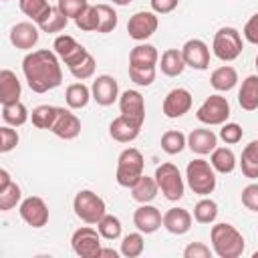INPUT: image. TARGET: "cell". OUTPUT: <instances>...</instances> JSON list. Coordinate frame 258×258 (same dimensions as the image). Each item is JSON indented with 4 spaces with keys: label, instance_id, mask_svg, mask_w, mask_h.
<instances>
[{
    "label": "cell",
    "instance_id": "37",
    "mask_svg": "<svg viewBox=\"0 0 258 258\" xmlns=\"http://www.w3.org/2000/svg\"><path fill=\"white\" fill-rule=\"evenodd\" d=\"M97 16H99V24H97V32L101 34H107V32H113L117 28V12L113 10V6L109 4H97Z\"/></svg>",
    "mask_w": 258,
    "mask_h": 258
},
{
    "label": "cell",
    "instance_id": "10",
    "mask_svg": "<svg viewBox=\"0 0 258 258\" xmlns=\"http://www.w3.org/2000/svg\"><path fill=\"white\" fill-rule=\"evenodd\" d=\"M159 26V20H157V14L153 10H141V12H135L129 22H127V32L133 40L141 42V40H147L149 36H153V32L157 30Z\"/></svg>",
    "mask_w": 258,
    "mask_h": 258
},
{
    "label": "cell",
    "instance_id": "51",
    "mask_svg": "<svg viewBox=\"0 0 258 258\" xmlns=\"http://www.w3.org/2000/svg\"><path fill=\"white\" fill-rule=\"evenodd\" d=\"M149 2H151V10L155 14H169L179 4V0H149Z\"/></svg>",
    "mask_w": 258,
    "mask_h": 258
},
{
    "label": "cell",
    "instance_id": "24",
    "mask_svg": "<svg viewBox=\"0 0 258 258\" xmlns=\"http://www.w3.org/2000/svg\"><path fill=\"white\" fill-rule=\"evenodd\" d=\"M238 103L244 111L258 109V75H248L238 91Z\"/></svg>",
    "mask_w": 258,
    "mask_h": 258
},
{
    "label": "cell",
    "instance_id": "27",
    "mask_svg": "<svg viewBox=\"0 0 258 258\" xmlns=\"http://www.w3.org/2000/svg\"><path fill=\"white\" fill-rule=\"evenodd\" d=\"M236 83H238V73H236V69L230 67V64L218 67V69L212 73V77H210V85H212L218 93H226V91L234 89Z\"/></svg>",
    "mask_w": 258,
    "mask_h": 258
},
{
    "label": "cell",
    "instance_id": "1",
    "mask_svg": "<svg viewBox=\"0 0 258 258\" xmlns=\"http://www.w3.org/2000/svg\"><path fill=\"white\" fill-rule=\"evenodd\" d=\"M22 73L28 87L34 93L52 91L62 83L60 58L54 50H48V48L28 52L22 60Z\"/></svg>",
    "mask_w": 258,
    "mask_h": 258
},
{
    "label": "cell",
    "instance_id": "22",
    "mask_svg": "<svg viewBox=\"0 0 258 258\" xmlns=\"http://www.w3.org/2000/svg\"><path fill=\"white\" fill-rule=\"evenodd\" d=\"M163 228L169 234L181 236V234L189 232V228H191V214L183 208H169L163 214Z\"/></svg>",
    "mask_w": 258,
    "mask_h": 258
},
{
    "label": "cell",
    "instance_id": "20",
    "mask_svg": "<svg viewBox=\"0 0 258 258\" xmlns=\"http://www.w3.org/2000/svg\"><path fill=\"white\" fill-rule=\"evenodd\" d=\"M141 127H143V125H139L137 121H133V119H129V117H125V115H119V117H115V119L111 121V125H109V135H111L115 141H119V143H131V141H135V139L139 137Z\"/></svg>",
    "mask_w": 258,
    "mask_h": 258
},
{
    "label": "cell",
    "instance_id": "17",
    "mask_svg": "<svg viewBox=\"0 0 258 258\" xmlns=\"http://www.w3.org/2000/svg\"><path fill=\"white\" fill-rule=\"evenodd\" d=\"M133 224L139 232L153 234L163 226V216H161L159 208H155L151 204H141L133 214Z\"/></svg>",
    "mask_w": 258,
    "mask_h": 258
},
{
    "label": "cell",
    "instance_id": "30",
    "mask_svg": "<svg viewBox=\"0 0 258 258\" xmlns=\"http://www.w3.org/2000/svg\"><path fill=\"white\" fill-rule=\"evenodd\" d=\"M30 113L26 109V105L22 101H14V103H6L2 105V119L6 125H12V127H20L28 121Z\"/></svg>",
    "mask_w": 258,
    "mask_h": 258
},
{
    "label": "cell",
    "instance_id": "14",
    "mask_svg": "<svg viewBox=\"0 0 258 258\" xmlns=\"http://www.w3.org/2000/svg\"><path fill=\"white\" fill-rule=\"evenodd\" d=\"M181 54H183L185 64L196 71H206L210 67V48L200 38L185 40V44L181 46Z\"/></svg>",
    "mask_w": 258,
    "mask_h": 258
},
{
    "label": "cell",
    "instance_id": "4",
    "mask_svg": "<svg viewBox=\"0 0 258 258\" xmlns=\"http://www.w3.org/2000/svg\"><path fill=\"white\" fill-rule=\"evenodd\" d=\"M143 155L139 149L135 147H127L119 153L117 157V171H115V179L121 187H131L141 175H143Z\"/></svg>",
    "mask_w": 258,
    "mask_h": 258
},
{
    "label": "cell",
    "instance_id": "8",
    "mask_svg": "<svg viewBox=\"0 0 258 258\" xmlns=\"http://www.w3.org/2000/svg\"><path fill=\"white\" fill-rule=\"evenodd\" d=\"M196 117L204 125H224L230 117V103L222 95H210L196 111Z\"/></svg>",
    "mask_w": 258,
    "mask_h": 258
},
{
    "label": "cell",
    "instance_id": "41",
    "mask_svg": "<svg viewBox=\"0 0 258 258\" xmlns=\"http://www.w3.org/2000/svg\"><path fill=\"white\" fill-rule=\"evenodd\" d=\"M20 202H22V191H20L18 183L12 181L10 185L0 189V210L2 212H8V210L20 206Z\"/></svg>",
    "mask_w": 258,
    "mask_h": 258
},
{
    "label": "cell",
    "instance_id": "47",
    "mask_svg": "<svg viewBox=\"0 0 258 258\" xmlns=\"http://www.w3.org/2000/svg\"><path fill=\"white\" fill-rule=\"evenodd\" d=\"M242 135H244V129L238 125V123H224L222 125V129H220V139L224 141V143H228V145H234V143H238L240 139H242Z\"/></svg>",
    "mask_w": 258,
    "mask_h": 258
},
{
    "label": "cell",
    "instance_id": "29",
    "mask_svg": "<svg viewBox=\"0 0 258 258\" xmlns=\"http://www.w3.org/2000/svg\"><path fill=\"white\" fill-rule=\"evenodd\" d=\"M91 99H93L91 89L85 83H73L64 91V101H67L69 109H85Z\"/></svg>",
    "mask_w": 258,
    "mask_h": 258
},
{
    "label": "cell",
    "instance_id": "33",
    "mask_svg": "<svg viewBox=\"0 0 258 258\" xmlns=\"http://www.w3.org/2000/svg\"><path fill=\"white\" fill-rule=\"evenodd\" d=\"M240 167H242V173L246 177H250V179H256L258 177V141H250L242 149Z\"/></svg>",
    "mask_w": 258,
    "mask_h": 258
},
{
    "label": "cell",
    "instance_id": "36",
    "mask_svg": "<svg viewBox=\"0 0 258 258\" xmlns=\"http://www.w3.org/2000/svg\"><path fill=\"white\" fill-rule=\"evenodd\" d=\"M218 218V204L210 198H202L196 206H194V220L198 224H212Z\"/></svg>",
    "mask_w": 258,
    "mask_h": 258
},
{
    "label": "cell",
    "instance_id": "42",
    "mask_svg": "<svg viewBox=\"0 0 258 258\" xmlns=\"http://www.w3.org/2000/svg\"><path fill=\"white\" fill-rule=\"evenodd\" d=\"M75 24L83 30V32H97V24H99V16H97V6H87L77 18Z\"/></svg>",
    "mask_w": 258,
    "mask_h": 258
},
{
    "label": "cell",
    "instance_id": "32",
    "mask_svg": "<svg viewBox=\"0 0 258 258\" xmlns=\"http://www.w3.org/2000/svg\"><path fill=\"white\" fill-rule=\"evenodd\" d=\"M20 10L24 16H28L32 22L40 24L52 10V6L48 4V0H18Z\"/></svg>",
    "mask_w": 258,
    "mask_h": 258
},
{
    "label": "cell",
    "instance_id": "7",
    "mask_svg": "<svg viewBox=\"0 0 258 258\" xmlns=\"http://www.w3.org/2000/svg\"><path fill=\"white\" fill-rule=\"evenodd\" d=\"M153 177H155V181L159 185V191L163 194L165 200L177 202V200L183 198L185 183H183V177H181L179 169L173 163H161V165H157Z\"/></svg>",
    "mask_w": 258,
    "mask_h": 258
},
{
    "label": "cell",
    "instance_id": "40",
    "mask_svg": "<svg viewBox=\"0 0 258 258\" xmlns=\"http://www.w3.org/2000/svg\"><path fill=\"white\" fill-rule=\"evenodd\" d=\"M67 22H69V18L60 12V8L58 6H52V10H50V14L38 24V28L42 30V32H60L64 26H67Z\"/></svg>",
    "mask_w": 258,
    "mask_h": 258
},
{
    "label": "cell",
    "instance_id": "21",
    "mask_svg": "<svg viewBox=\"0 0 258 258\" xmlns=\"http://www.w3.org/2000/svg\"><path fill=\"white\" fill-rule=\"evenodd\" d=\"M187 147L198 155H208L218 147V135L212 129H194L187 135Z\"/></svg>",
    "mask_w": 258,
    "mask_h": 258
},
{
    "label": "cell",
    "instance_id": "15",
    "mask_svg": "<svg viewBox=\"0 0 258 258\" xmlns=\"http://www.w3.org/2000/svg\"><path fill=\"white\" fill-rule=\"evenodd\" d=\"M50 131H52L56 137H60V139H64V141H71V139L79 137V133H81V119H79L71 109L58 107L56 119H54Z\"/></svg>",
    "mask_w": 258,
    "mask_h": 258
},
{
    "label": "cell",
    "instance_id": "11",
    "mask_svg": "<svg viewBox=\"0 0 258 258\" xmlns=\"http://www.w3.org/2000/svg\"><path fill=\"white\" fill-rule=\"evenodd\" d=\"M52 48H54V52L58 54V58H60L69 69L75 67V64H79V62L89 54V50H87L81 42H77L71 34H60V36H56L54 42H52Z\"/></svg>",
    "mask_w": 258,
    "mask_h": 258
},
{
    "label": "cell",
    "instance_id": "13",
    "mask_svg": "<svg viewBox=\"0 0 258 258\" xmlns=\"http://www.w3.org/2000/svg\"><path fill=\"white\" fill-rule=\"evenodd\" d=\"M191 103H194L191 93H189L187 89L177 87V89H171V91L165 95L161 109H163V115H165L167 119H177V117H183V115L191 109Z\"/></svg>",
    "mask_w": 258,
    "mask_h": 258
},
{
    "label": "cell",
    "instance_id": "34",
    "mask_svg": "<svg viewBox=\"0 0 258 258\" xmlns=\"http://www.w3.org/2000/svg\"><path fill=\"white\" fill-rule=\"evenodd\" d=\"M56 111H58V107H52V105H38V107L32 109L30 121H32L34 127H38V129H48V131H50V127H52V123H54V119H56Z\"/></svg>",
    "mask_w": 258,
    "mask_h": 258
},
{
    "label": "cell",
    "instance_id": "2",
    "mask_svg": "<svg viewBox=\"0 0 258 258\" xmlns=\"http://www.w3.org/2000/svg\"><path fill=\"white\" fill-rule=\"evenodd\" d=\"M210 240H212V250L216 256L220 258H238L244 252V236L232 226V224H214L212 232H210Z\"/></svg>",
    "mask_w": 258,
    "mask_h": 258
},
{
    "label": "cell",
    "instance_id": "19",
    "mask_svg": "<svg viewBox=\"0 0 258 258\" xmlns=\"http://www.w3.org/2000/svg\"><path fill=\"white\" fill-rule=\"evenodd\" d=\"M38 30L36 22H18L10 28V42L20 50H30L38 42Z\"/></svg>",
    "mask_w": 258,
    "mask_h": 258
},
{
    "label": "cell",
    "instance_id": "43",
    "mask_svg": "<svg viewBox=\"0 0 258 258\" xmlns=\"http://www.w3.org/2000/svg\"><path fill=\"white\" fill-rule=\"evenodd\" d=\"M129 79L139 87H149L155 81V67H131L129 64Z\"/></svg>",
    "mask_w": 258,
    "mask_h": 258
},
{
    "label": "cell",
    "instance_id": "49",
    "mask_svg": "<svg viewBox=\"0 0 258 258\" xmlns=\"http://www.w3.org/2000/svg\"><path fill=\"white\" fill-rule=\"evenodd\" d=\"M214 250H210V246L202 244V242H191L183 248V258H210Z\"/></svg>",
    "mask_w": 258,
    "mask_h": 258
},
{
    "label": "cell",
    "instance_id": "50",
    "mask_svg": "<svg viewBox=\"0 0 258 258\" xmlns=\"http://www.w3.org/2000/svg\"><path fill=\"white\" fill-rule=\"evenodd\" d=\"M242 34H244V38H246L250 44H258V12L252 14V16L246 20Z\"/></svg>",
    "mask_w": 258,
    "mask_h": 258
},
{
    "label": "cell",
    "instance_id": "35",
    "mask_svg": "<svg viewBox=\"0 0 258 258\" xmlns=\"http://www.w3.org/2000/svg\"><path fill=\"white\" fill-rule=\"evenodd\" d=\"M187 145V137L177 131V129H169L161 135V149L167 153V155H177L183 151V147Z\"/></svg>",
    "mask_w": 258,
    "mask_h": 258
},
{
    "label": "cell",
    "instance_id": "45",
    "mask_svg": "<svg viewBox=\"0 0 258 258\" xmlns=\"http://www.w3.org/2000/svg\"><path fill=\"white\" fill-rule=\"evenodd\" d=\"M20 137H18V131L12 129V125H4L0 127V153H8L12 151L16 145H18Z\"/></svg>",
    "mask_w": 258,
    "mask_h": 258
},
{
    "label": "cell",
    "instance_id": "6",
    "mask_svg": "<svg viewBox=\"0 0 258 258\" xmlns=\"http://www.w3.org/2000/svg\"><path fill=\"white\" fill-rule=\"evenodd\" d=\"M242 36L236 28L232 26H222L216 34H214V42H212V52L224 60V62H232L242 54Z\"/></svg>",
    "mask_w": 258,
    "mask_h": 258
},
{
    "label": "cell",
    "instance_id": "38",
    "mask_svg": "<svg viewBox=\"0 0 258 258\" xmlns=\"http://www.w3.org/2000/svg\"><path fill=\"white\" fill-rule=\"evenodd\" d=\"M95 226H97L101 238H105V240H117L121 236V230H123L121 220L117 216H113V214H105Z\"/></svg>",
    "mask_w": 258,
    "mask_h": 258
},
{
    "label": "cell",
    "instance_id": "26",
    "mask_svg": "<svg viewBox=\"0 0 258 258\" xmlns=\"http://www.w3.org/2000/svg\"><path fill=\"white\" fill-rule=\"evenodd\" d=\"M159 67H161V73L165 77H179L183 73V69L187 67L185 60H183L181 48H167V50H163Z\"/></svg>",
    "mask_w": 258,
    "mask_h": 258
},
{
    "label": "cell",
    "instance_id": "53",
    "mask_svg": "<svg viewBox=\"0 0 258 258\" xmlns=\"http://www.w3.org/2000/svg\"><path fill=\"white\" fill-rule=\"evenodd\" d=\"M99 256H113V258H117V252L111 250V248H101V254Z\"/></svg>",
    "mask_w": 258,
    "mask_h": 258
},
{
    "label": "cell",
    "instance_id": "31",
    "mask_svg": "<svg viewBox=\"0 0 258 258\" xmlns=\"http://www.w3.org/2000/svg\"><path fill=\"white\" fill-rule=\"evenodd\" d=\"M210 163L218 173H232L236 169V155L230 147H216L212 151Z\"/></svg>",
    "mask_w": 258,
    "mask_h": 258
},
{
    "label": "cell",
    "instance_id": "28",
    "mask_svg": "<svg viewBox=\"0 0 258 258\" xmlns=\"http://www.w3.org/2000/svg\"><path fill=\"white\" fill-rule=\"evenodd\" d=\"M159 60V52L153 44H137L129 52L131 67H155Z\"/></svg>",
    "mask_w": 258,
    "mask_h": 258
},
{
    "label": "cell",
    "instance_id": "18",
    "mask_svg": "<svg viewBox=\"0 0 258 258\" xmlns=\"http://www.w3.org/2000/svg\"><path fill=\"white\" fill-rule=\"evenodd\" d=\"M119 109H121V115L137 121L139 125L145 123V101L139 91H133V89L123 91L119 97Z\"/></svg>",
    "mask_w": 258,
    "mask_h": 258
},
{
    "label": "cell",
    "instance_id": "48",
    "mask_svg": "<svg viewBox=\"0 0 258 258\" xmlns=\"http://www.w3.org/2000/svg\"><path fill=\"white\" fill-rule=\"evenodd\" d=\"M242 204L250 212H258V183H248L242 189Z\"/></svg>",
    "mask_w": 258,
    "mask_h": 258
},
{
    "label": "cell",
    "instance_id": "44",
    "mask_svg": "<svg viewBox=\"0 0 258 258\" xmlns=\"http://www.w3.org/2000/svg\"><path fill=\"white\" fill-rule=\"evenodd\" d=\"M95 67H97V62H95V58H93V54L89 52L79 64H75V67H71L69 71H71V75L75 77V79H79V81H85V79H91L93 75H95Z\"/></svg>",
    "mask_w": 258,
    "mask_h": 258
},
{
    "label": "cell",
    "instance_id": "52",
    "mask_svg": "<svg viewBox=\"0 0 258 258\" xmlns=\"http://www.w3.org/2000/svg\"><path fill=\"white\" fill-rule=\"evenodd\" d=\"M10 183H12L10 173H8L6 169H0V189H2V187H6V185H10Z\"/></svg>",
    "mask_w": 258,
    "mask_h": 258
},
{
    "label": "cell",
    "instance_id": "23",
    "mask_svg": "<svg viewBox=\"0 0 258 258\" xmlns=\"http://www.w3.org/2000/svg\"><path fill=\"white\" fill-rule=\"evenodd\" d=\"M20 93H22V87L16 73H12L10 69H2L0 71V103L6 105V103L20 101Z\"/></svg>",
    "mask_w": 258,
    "mask_h": 258
},
{
    "label": "cell",
    "instance_id": "46",
    "mask_svg": "<svg viewBox=\"0 0 258 258\" xmlns=\"http://www.w3.org/2000/svg\"><path fill=\"white\" fill-rule=\"evenodd\" d=\"M56 6L60 8V12L67 16V18H77L87 6L89 2L87 0H56Z\"/></svg>",
    "mask_w": 258,
    "mask_h": 258
},
{
    "label": "cell",
    "instance_id": "3",
    "mask_svg": "<svg viewBox=\"0 0 258 258\" xmlns=\"http://www.w3.org/2000/svg\"><path fill=\"white\" fill-rule=\"evenodd\" d=\"M185 179H187V185L194 194L198 196H210L214 189H216V169L212 167L210 161L198 157L194 161L187 163L185 167Z\"/></svg>",
    "mask_w": 258,
    "mask_h": 258
},
{
    "label": "cell",
    "instance_id": "25",
    "mask_svg": "<svg viewBox=\"0 0 258 258\" xmlns=\"http://www.w3.org/2000/svg\"><path fill=\"white\" fill-rule=\"evenodd\" d=\"M129 189H131V198H133L135 202H139V204H149V202L155 200V196H157V191H159V185H157L155 177H149V175L143 173Z\"/></svg>",
    "mask_w": 258,
    "mask_h": 258
},
{
    "label": "cell",
    "instance_id": "39",
    "mask_svg": "<svg viewBox=\"0 0 258 258\" xmlns=\"http://www.w3.org/2000/svg\"><path fill=\"white\" fill-rule=\"evenodd\" d=\"M143 248H145L143 232H131L121 242V254L125 258H137V256H141L143 254Z\"/></svg>",
    "mask_w": 258,
    "mask_h": 258
},
{
    "label": "cell",
    "instance_id": "5",
    "mask_svg": "<svg viewBox=\"0 0 258 258\" xmlns=\"http://www.w3.org/2000/svg\"><path fill=\"white\" fill-rule=\"evenodd\" d=\"M73 210L81 222L97 224L107 214V204L99 194H95L91 189H81L73 200Z\"/></svg>",
    "mask_w": 258,
    "mask_h": 258
},
{
    "label": "cell",
    "instance_id": "12",
    "mask_svg": "<svg viewBox=\"0 0 258 258\" xmlns=\"http://www.w3.org/2000/svg\"><path fill=\"white\" fill-rule=\"evenodd\" d=\"M18 212H20V218L32 228H42L48 224V206L38 196L24 198L18 206Z\"/></svg>",
    "mask_w": 258,
    "mask_h": 258
},
{
    "label": "cell",
    "instance_id": "56",
    "mask_svg": "<svg viewBox=\"0 0 258 258\" xmlns=\"http://www.w3.org/2000/svg\"><path fill=\"white\" fill-rule=\"evenodd\" d=\"M2 2H6V0H2Z\"/></svg>",
    "mask_w": 258,
    "mask_h": 258
},
{
    "label": "cell",
    "instance_id": "9",
    "mask_svg": "<svg viewBox=\"0 0 258 258\" xmlns=\"http://www.w3.org/2000/svg\"><path fill=\"white\" fill-rule=\"evenodd\" d=\"M73 252L81 258H99L101 254V234L91 226H83L71 236Z\"/></svg>",
    "mask_w": 258,
    "mask_h": 258
},
{
    "label": "cell",
    "instance_id": "54",
    "mask_svg": "<svg viewBox=\"0 0 258 258\" xmlns=\"http://www.w3.org/2000/svg\"><path fill=\"white\" fill-rule=\"evenodd\" d=\"M113 4H117V6H127V4H131L133 0H111Z\"/></svg>",
    "mask_w": 258,
    "mask_h": 258
},
{
    "label": "cell",
    "instance_id": "55",
    "mask_svg": "<svg viewBox=\"0 0 258 258\" xmlns=\"http://www.w3.org/2000/svg\"><path fill=\"white\" fill-rule=\"evenodd\" d=\"M256 71H258V54H256Z\"/></svg>",
    "mask_w": 258,
    "mask_h": 258
},
{
    "label": "cell",
    "instance_id": "16",
    "mask_svg": "<svg viewBox=\"0 0 258 258\" xmlns=\"http://www.w3.org/2000/svg\"><path fill=\"white\" fill-rule=\"evenodd\" d=\"M91 95H93L95 103L101 105V107L113 105V103L119 99V85H117L115 77H111V75H99V77L93 81Z\"/></svg>",
    "mask_w": 258,
    "mask_h": 258
}]
</instances>
